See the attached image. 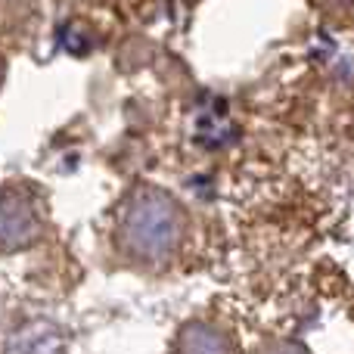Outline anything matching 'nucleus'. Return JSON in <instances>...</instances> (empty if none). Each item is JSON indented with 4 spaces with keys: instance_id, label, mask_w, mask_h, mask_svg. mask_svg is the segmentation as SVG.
<instances>
[{
    "instance_id": "nucleus-1",
    "label": "nucleus",
    "mask_w": 354,
    "mask_h": 354,
    "mask_svg": "<svg viewBox=\"0 0 354 354\" xmlns=\"http://www.w3.org/2000/svg\"><path fill=\"white\" fill-rule=\"evenodd\" d=\"M189 3H193V0H189Z\"/></svg>"
}]
</instances>
